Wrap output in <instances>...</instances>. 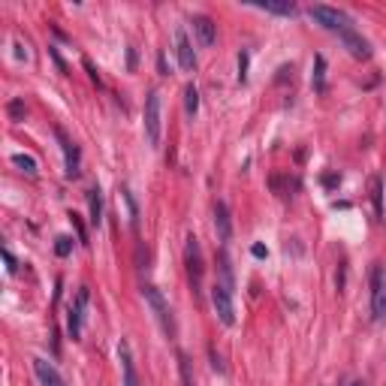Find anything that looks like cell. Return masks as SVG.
<instances>
[{"instance_id": "9a60e30c", "label": "cell", "mask_w": 386, "mask_h": 386, "mask_svg": "<svg viewBox=\"0 0 386 386\" xmlns=\"http://www.w3.org/2000/svg\"><path fill=\"white\" fill-rule=\"evenodd\" d=\"M254 6L257 9H266V13H275V15H287V18H293L299 13L296 3H290V0H257Z\"/></svg>"}, {"instance_id": "6da1fadb", "label": "cell", "mask_w": 386, "mask_h": 386, "mask_svg": "<svg viewBox=\"0 0 386 386\" xmlns=\"http://www.w3.org/2000/svg\"><path fill=\"white\" fill-rule=\"evenodd\" d=\"M142 127H145V142L157 148L163 139V100L160 91H148L145 96V112H142Z\"/></svg>"}, {"instance_id": "8992f818", "label": "cell", "mask_w": 386, "mask_h": 386, "mask_svg": "<svg viewBox=\"0 0 386 386\" xmlns=\"http://www.w3.org/2000/svg\"><path fill=\"white\" fill-rule=\"evenodd\" d=\"M211 305L217 311V320L224 326H236V302H233V290L227 284H215L211 287Z\"/></svg>"}, {"instance_id": "d6986e66", "label": "cell", "mask_w": 386, "mask_h": 386, "mask_svg": "<svg viewBox=\"0 0 386 386\" xmlns=\"http://www.w3.org/2000/svg\"><path fill=\"white\" fill-rule=\"evenodd\" d=\"M314 91H326V57L317 55L314 57V76H311Z\"/></svg>"}, {"instance_id": "83f0119b", "label": "cell", "mask_w": 386, "mask_h": 386, "mask_svg": "<svg viewBox=\"0 0 386 386\" xmlns=\"http://www.w3.org/2000/svg\"><path fill=\"white\" fill-rule=\"evenodd\" d=\"M250 254H254V257H259V259H263V257H266V248H263V245H254V248H250Z\"/></svg>"}, {"instance_id": "e0dca14e", "label": "cell", "mask_w": 386, "mask_h": 386, "mask_svg": "<svg viewBox=\"0 0 386 386\" xmlns=\"http://www.w3.org/2000/svg\"><path fill=\"white\" fill-rule=\"evenodd\" d=\"M88 208H91V224L100 227L103 224V196H100V187H91L88 190Z\"/></svg>"}, {"instance_id": "cb8c5ba5", "label": "cell", "mask_w": 386, "mask_h": 386, "mask_svg": "<svg viewBox=\"0 0 386 386\" xmlns=\"http://www.w3.org/2000/svg\"><path fill=\"white\" fill-rule=\"evenodd\" d=\"M9 115H13V121H22L24 118V106L18 100H13V103H9Z\"/></svg>"}, {"instance_id": "7a4b0ae2", "label": "cell", "mask_w": 386, "mask_h": 386, "mask_svg": "<svg viewBox=\"0 0 386 386\" xmlns=\"http://www.w3.org/2000/svg\"><path fill=\"white\" fill-rule=\"evenodd\" d=\"M88 302H91V290L88 287H79L70 302V311H66V332H70L73 341L82 338L85 329V314H88Z\"/></svg>"}, {"instance_id": "277c9868", "label": "cell", "mask_w": 386, "mask_h": 386, "mask_svg": "<svg viewBox=\"0 0 386 386\" xmlns=\"http://www.w3.org/2000/svg\"><path fill=\"white\" fill-rule=\"evenodd\" d=\"M145 302H148V308L154 311V317H157V323L163 326V332H166L169 338H176V317H172V308L166 305V299H163V293L154 284H145Z\"/></svg>"}, {"instance_id": "7402d4cb", "label": "cell", "mask_w": 386, "mask_h": 386, "mask_svg": "<svg viewBox=\"0 0 386 386\" xmlns=\"http://www.w3.org/2000/svg\"><path fill=\"white\" fill-rule=\"evenodd\" d=\"M70 250H73V238H70V236H57V238H55V254H57V257H66Z\"/></svg>"}, {"instance_id": "f1b7e54d", "label": "cell", "mask_w": 386, "mask_h": 386, "mask_svg": "<svg viewBox=\"0 0 386 386\" xmlns=\"http://www.w3.org/2000/svg\"><path fill=\"white\" fill-rule=\"evenodd\" d=\"M350 386H365V380H353V383H350Z\"/></svg>"}, {"instance_id": "d4e9b609", "label": "cell", "mask_w": 386, "mask_h": 386, "mask_svg": "<svg viewBox=\"0 0 386 386\" xmlns=\"http://www.w3.org/2000/svg\"><path fill=\"white\" fill-rule=\"evenodd\" d=\"M245 70H248V55L241 52V55H238V82H245V79H248V73H245Z\"/></svg>"}, {"instance_id": "ffe728a7", "label": "cell", "mask_w": 386, "mask_h": 386, "mask_svg": "<svg viewBox=\"0 0 386 386\" xmlns=\"http://www.w3.org/2000/svg\"><path fill=\"white\" fill-rule=\"evenodd\" d=\"M185 109L190 118H196V112H199V91H196V85H187L185 88Z\"/></svg>"}, {"instance_id": "484cf974", "label": "cell", "mask_w": 386, "mask_h": 386, "mask_svg": "<svg viewBox=\"0 0 386 386\" xmlns=\"http://www.w3.org/2000/svg\"><path fill=\"white\" fill-rule=\"evenodd\" d=\"M3 259H6V272H9V275H13V272H15V269H18V266H15V257H13V254H9V250H6V248H3Z\"/></svg>"}, {"instance_id": "2e32d148", "label": "cell", "mask_w": 386, "mask_h": 386, "mask_svg": "<svg viewBox=\"0 0 386 386\" xmlns=\"http://www.w3.org/2000/svg\"><path fill=\"white\" fill-rule=\"evenodd\" d=\"M369 190H371L374 220H383V178H380V176H371V181H369Z\"/></svg>"}, {"instance_id": "4fadbf2b", "label": "cell", "mask_w": 386, "mask_h": 386, "mask_svg": "<svg viewBox=\"0 0 386 386\" xmlns=\"http://www.w3.org/2000/svg\"><path fill=\"white\" fill-rule=\"evenodd\" d=\"M118 359H121V371H124V386H142L139 383V374H136V365H133V356H130V344L127 341L118 344Z\"/></svg>"}, {"instance_id": "4316f807", "label": "cell", "mask_w": 386, "mask_h": 386, "mask_svg": "<svg viewBox=\"0 0 386 386\" xmlns=\"http://www.w3.org/2000/svg\"><path fill=\"white\" fill-rule=\"evenodd\" d=\"M127 64H130V70H136V52L133 48H127Z\"/></svg>"}, {"instance_id": "603a6c76", "label": "cell", "mask_w": 386, "mask_h": 386, "mask_svg": "<svg viewBox=\"0 0 386 386\" xmlns=\"http://www.w3.org/2000/svg\"><path fill=\"white\" fill-rule=\"evenodd\" d=\"M70 220H73L76 238H79V241H82V245H88V229H85V224H82V217H79V215H76V211H73V215H70Z\"/></svg>"}, {"instance_id": "ac0fdd59", "label": "cell", "mask_w": 386, "mask_h": 386, "mask_svg": "<svg viewBox=\"0 0 386 386\" xmlns=\"http://www.w3.org/2000/svg\"><path fill=\"white\" fill-rule=\"evenodd\" d=\"M178 374H181V386H196V380H193V362L185 350H178Z\"/></svg>"}, {"instance_id": "7c38bea8", "label": "cell", "mask_w": 386, "mask_h": 386, "mask_svg": "<svg viewBox=\"0 0 386 386\" xmlns=\"http://www.w3.org/2000/svg\"><path fill=\"white\" fill-rule=\"evenodd\" d=\"M215 229H217V238L227 241L233 238V217H229V208H227V202H215Z\"/></svg>"}, {"instance_id": "ba28073f", "label": "cell", "mask_w": 386, "mask_h": 386, "mask_svg": "<svg viewBox=\"0 0 386 386\" xmlns=\"http://www.w3.org/2000/svg\"><path fill=\"white\" fill-rule=\"evenodd\" d=\"M185 263H187V275H190V284H193V293H199V284H202V250H199V241L196 238H187V248H185Z\"/></svg>"}, {"instance_id": "3957f363", "label": "cell", "mask_w": 386, "mask_h": 386, "mask_svg": "<svg viewBox=\"0 0 386 386\" xmlns=\"http://www.w3.org/2000/svg\"><path fill=\"white\" fill-rule=\"evenodd\" d=\"M369 287H371V320L374 323H383L386 320V272H383L380 263L371 266Z\"/></svg>"}, {"instance_id": "44dd1931", "label": "cell", "mask_w": 386, "mask_h": 386, "mask_svg": "<svg viewBox=\"0 0 386 386\" xmlns=\"http://www.w3.org/2000/svg\"><path fill=\"white\" fill-rule=\"evenodd\" d=\"M13 163L24 172V176H36V160L31 157V154H13Z\"/></svg>"}, {"instance_id": "5bb4252c", "label": "cell", "mask_w": 386, "mask_h": 386, "mask_svg": "<svg viewBox=\"0 0 386 386\" xmlns=\"http://www.w3.org/2000/svg\"><path fill=\"white\" fill-rule=\"evenodd\" d=\"M34 371H36V378H40L43 386H66L64 378L57 374V369L52 362H45V359H34Z\"/></svg>"}, {"instance_id": "8fae6325", "label": "cell", "mask_w": 386, "mask_h": 386, "mask_svg": "<svg viewBox=\"0 0 386 386\" xmlns=\"http://www.w3.org/2000/svg\"><path fill=\"white\" fill-rule=\"evenodd\" d=\"M193 34H196V40H199V45L202 48H211L217 43V24L211 22L208 15H193Z\"/></svg>"}, {"instance_id": "5b68a950", "label": "cell", "mask_w": 386, "mask_h": 386, "mask_svg": "<svg viewBox=\"0 0 386 386\" xmlns=\"http://www.w3.org/2000/svg\"><path fill=\"white\" fill-rule=\"evenodd\" d=\"M308 15L314 18L320 27H326V31H332V34H341V31H347V27H353V22H350V15L347 13H341V9H335V6H326V3H317V6H311L308 9Z\"/></svg>"}, {"instance_id": "30bf717a", "label": "cell", "mask_w": 386, "mask_h": 386, "mask_svg": "<svg viewBox=\"0 0 386 386\" xmlns=\"http://www.w3.org/2000/svg\"><path fill=\"white\" fill-rule=\"evenodd\" d=\"M176 55H178V66L185 73L196 70V55H193V45H190V36H187L185 27L176 31Z\"/></svg>"}, {"instance_id": "52a82bcc", "label": "cell", "mask_w": 386, "mask_h": 386, "mask_svg": "<svg viewBox=\"0 0 386 386\" xmlns=\"http://www.w3.org/2000/svg\"><path fill=\"white\" fill-rule=\"evenodd\" d=\"M55 136H57V142H61V151H64V176L66 178H79V166H82V157H79V148L70 142V136L57 127L55 130Z\"/></svg>"}, {"instance_id": "9c48e42d", "label": "cell", "mask_w": 386, "mask_h": 386, "mask_svg": "<svg viewBox=\"0 0 386 386\" xmlns=\"http://www.w3.org/2000/svg\"><path fill=\"white\" fill-rule=\"evenodd\" d=\"M338 40L344 43V48L356 57V61H369V57H371V45H369V40H365V36H362L359 31H356V27H347V31H341V34H338Z\"/></svg>"}]
</instances>
